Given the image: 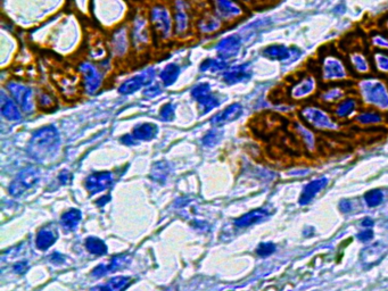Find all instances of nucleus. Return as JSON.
Segmentation results:
<instances>
[{
	"label": "nucleus",
	"instance_id": "f257e3e1",
	"mask_svg": "<svg viewBox=\"0 0 388 291\" xmlns=\"http://www.w3.org/2000/svg\"><path fill=\"white\" fill-rule=\"evenodd\" d=\"M59 141L58 131L54 126H45L33 135L28 146V154L37 162H45L56 154Z\"/></svg>",
	"mask_w": 388,
	"mask_h": 291
},
{
	"label": "nucleus",
	"instance_id": "f03ea898",
	"mask_svg": "<svg viewBox=\"0 0 388 291\" xmlns=\"http://www.w3.org/2000/svg\"><path fill=\"white\" fill-rule=\"evenodd\" d=\"M40 172L37 167H26L20 172L16 179L11 182L9 187V194L14 197H18L24 193L25 190L32 188L37 182L39 181Z\"/></svg>",
	"mask_w": 388,
	"mask_h": 291
},
{
	"label": "nucleus",
	"instance_id": "7ed1b4c3",
	"mask_svg": "<svg viewBox=\"0 0 388 291\" xmlns=\"http://www.w3.org/2000/svg\"><path fill=\"white\" fill-rule=\"evenodd\" d=\"M8 88L10 95L13 96V98L16 101V104L21 107L23 112L25 113H32L33 112V98H32V91L29 89L28 87L23 86L20 83H8Z\"/></svg>",
	"mask_w": 388,
	"mask_h": 291
},
{
	"label": "nucleus",
	"instance_id": "20e7f679",
	"mask_svg": "<svg viewBox=\"0 0 388 291\" xmlns=\"http://www.w3.org/2000/svg\"><path fill=\"white\" fill-rule=\"evenodd\" d=\"M193 97L199 102L201 114H206L219 106V100L211 94V87L207 83H200L192 91Z\"/></svg>",
	"mask_w": 388,
	"mask_h": 291
},
{
	"label": "nucleus",
	"instance_id": "39448f33",
	"mask_svg": "<svg viewBox=\"0 0 388 291\" xmlns=\"http://www.w3.org/2000/svg\"><path fill=\"white\" fill-rule=\"evenodd\" d=\"M154 75H155V71L153 68H149V70L144 72L143 74L133 76V78L129 79L128 81H125L122 86L119 88V93L122 95L133 94L135 91L142 89L144 86L149 84L151 81H153Z\"/></svg>",
	"mask_w": 388,
	"mask_h": 291
},
{
	"label": "nucleus",
	"instance_id": "423d86ee",
	"mask_svg": "<svg viewBox=\"0 0 388 291\" xmlns=\"http://www.w3.org/2000/svg\"><path fill=\"white\" fill-rule=\"evenodd\" d=\"M150 20L151 23H153L154 28L156 29V31L161 33L163 38L169 37L171 32V18L164 7H155V8L151 10Z\"/></svg>",
	"mask_w": 388,
	"mask_h": 291
},
{
	"label": "nucleus",
	"instance_id": "0eeeda50",
	"mask_svg": "<svg viewBox=\"0 0 388 291\" xmlns=\"http://www.w3.org/2000/svg\"><path fill=\"white\" fill-rule=\"evenodd\" d=\"M112 185V175L109 172H96L89 175L86 179L85 186L86 189L89 191L91 194L99 193Z\"/></svg>",
	"mask_w": 388,
	"mask_h": 291
},
{
	"label": "nucleus",
	"instance_id": "6e6552de",
	"mask_svg": "<svg viewBox=\"0 0 388 291\" xmlns=\"http://www.w3.org/2000/svg\"><path fill=\"white\" fill-rule=\"evenodd\" d=\"M85 79L86 90L89 94H94L101 83V74L97 71V68L89 63H83L80 66Z\"/></svg>",
	"mask_w": 388,
	"mask_h": 291
},
{
	"label": "nucleus",
	"instance_id": "1a4fd4ad",
	"mask_svg": "<svg viewBox=\"0 0 388 291\" xmlns=\"http://www.w3.org/2000/svg\"><path fill=\"white\" fill-rule=\"evenodd\" d=\"M386 251V246H383L382 243H375L361 252V260H362V263L366 266L375 265V264L379 263L383 259Z\"/></svg>",
	"mask_w": 388,
	"mask_h": 291
},
{
	"label": "nucleus",
	"instance_id": "9d476101",
	"mask_svg": "<svg viewBox=\"0 0 388 291\" xmlns=\"http://www.w3.org/2000/svg\"><path fill=\"white\" fill-rule=\"evenodd\" d=\"M129 260H130V257H129L128 255L114 256L111 260V263H109L108 265L97 266L96 269L93 271V274L95 275V277H101V275L106 274L107 272L117 271V270L122 269V267L127 265V264L129 263Z\"/></svg>",
	"mask_w": 388,
	"mask_h": 291
},
{
	"label": "nucleus",
	"instance_id": "9b49d317",
	"mask_svg": "<svg viewBox=\"0 0 388 291\" xmlns=\"http://www.w3.org/2000/svg\"><path fill=\"white\" fill-rule=\"evenodd\" d=\"M242 113V107L239 106L238 104H235V105H231L228 107L223 110V112L219 113L218 115H215V116L212 117L211 120V123L212 125H215V126H220L222 124H226L228 122H231L237 118L239 115Z\"/></svg>",
	"mask_w": 388,
	"mask_h": 291
},
{
	"label": "nucleus",
	"instance_id": "f8f14e48",
	"mask_svg": "<svg viewBox=\"0 0 388 291\" xmlns=\"http://www.w3.org/2000/svg\"><path fill=\"white\" fill-rule=\"evenodd\" d=\"M326 185H327L326 179H320V180H317V181L309 183V185L305 187V189H304L302 194H300L299 204L300 205L309 204V202L312 201V199L320 193V190L326 187Z\"/></svg>",
	"mask_w": 388,
	"mask_h": 291
},
{
	"label": "nucleus",
	"instance_id": "ddd939ff",
	"mask_svg": "<svg viewBox=\"0 0 388 291\" xmlns=\"http://www.w3.org/2000/svg\"><path fill=\"white\" fill-rule=\"evenodd\" d=\"M0 102H1V114L3 117L10 121H17L21 118V113L18 107L14 104L9 97H7L3 91L0 94Z\"/></svg>",
	"mask_w": 388,
	"mask_h": 291
},
{
	"label": "nucleus",
	"instance_id": "4468645a",
	"mask_svg": "<svg viewBox=\"0 0 388 291\" xmlns=\"http://www.w3.org/2000/svg\"><path fill=\"white\" fill-rule=\"evenodd\" d=\"M239 48V39L237 37H229L223 39L218 45V52L222 58H230L235 56Z\"/></svg>",
	"mask_w": 388,
	"mask_h": 291
},
{
	"label": "nucleus",
	"instance_id": "2eb2a0df",
	"mask_svg": "<svg viewBox=\"0 0 388 291\" xmlns=\"http://www.w3.org/2000/svg\"><path fill=\"white\" fill-rule=\"evenodd\" d=\"M268 216H269L268 210L255 209V210H252V212L248 213V214H246V215L242 216L241 218H238V220H236L235 224L239 228L249 227V225L255 224V223H257V222L264 220V218L268 217Z\"/></svg>",
	"mask_w": 388,
	"mask_h": 291
},
{
	"label": "nucleus",
	"instance_id": "dca6fc26",
	"mask_svg": "<svg viewBox=\"0 0 388 291\" xmlns=\"http://www.w3.org/2000/svg\"><path fill=\"white\" fill-rule=\"evenodd\" d=\"M131 279L125 277H116L109 280L106 285L95 287L90 291H123L130 285Z\"/></svg>",
	"mask_w": 388,
	"mask_h": 291
},
{
	"label": "nucleus",
	"instance_id": "f3484780",
	"mask_svg": "<svg viewBox=\"0 0 388 291\" xmlns=\"http://www.w3.org/2000/svg\"><path fill=\"white\" fill-rule=\"evenodd\" d=\"M157 135V126L151 123H144L133 130V137L138 140H151Z\"/></svg>",
	"mask_w": 388,
	"mask_h": 291
},
{
	"label": "nucleus",
	"instance_id": "a211bd4d",
	"mask_svg": "<svg viewBox=\"0 0 388 291\" xmlns=\"http://www.w3.org/2000/svg\"><path fill=\"white\" fill-rule=\"evenodd\" d=\"M56 239H57L56 233L54 231H51V230L49 229L40 230L37 236V241H36L37 247L41 250L48 249V248L55 242Z\"/></svg>",
	"mask_w": 388,
	"mask_h": 291
},
{
	"label": "nucleus",
	"instance_id": "6ab92c4d",
	"mask_svg": "<svg viewBox=\"0 0 388 291\" xmlns=\"http://www.w3.org/2000/svg\"><path fill=\"white\" fill-rule=\"evenodd\" d=\"M220 16L231 17L239 13L238 7L231 0H214Z\"/></svg>",
	"mask_w": 388,
	"mask_h": 291
},
{
	"label": "nucleus",
	"instance_id": "aec40b11",
	"mask_svg": "<svg viewBox=\"0 0 388 291\" xmlns=\"http://www.w3.org/2000/svg\"><path fill=\"white\" fill-rule=\"evenodd\" d=\"M177 13H176V23H177V28L176 31L178 33H182L187 30L188 26V16L186 14L184 2L181 0H178L177 1Z\"/></svg>",
	"mask_w": 388,
	"mask_h": 291
},
{
	"label": "nucleus",
	"instance_id": "412c9836",
	"mask_svg": "<svg viewBox=\"0 0 388 291\" xmlns=\"http://www.w3.org/2000/svg\"><path fill=\"white\" fill-rule=\"evenodd\" d=\"M179 74H180V67L176 64H170L161 73V79L164 86H171L177 81Z\"/></svg>",
	"mask_w": 388,
	"mask_h": 291
},
{
	"label": "nucleus",
	"instance_id": "4be33fe9",
	"mask_svg": "<svg viewBox=\"0 0 388 291\" xmlns=\"http://www.w3.org/2000/svg\"><path fill=\"white\" fill-rule=\"evenodd\" d=\"M128 48V39H127V32L124 29H121L114 34L113 38V49L117 55H122L125 52Z\"/></svg>",
	"mask_w": 388,
	"mask_h": 291
},
{
	"label": "nucleus",
	"instance_id": "5701e85b",
	"mask_svg": "<svg viewBox=\"0 0 388 291\" xmlns=\"http://www.w3.org/2000/svg\"><path fill=\"white\" fill-rule=\"evenodd\" d=\"M86 248L94 255H104L107 251V246L105 242L96 237H90L86 240Z\"/></svg>",
	"mask_w": 388,
	"mask_h": 291
},
{
	"label": "nucleus",
	"instance_id": "b1692460",
	"mask_svg": "<svg viewBox=\"0 0 388 291\" xmlns=\"http://www.w3.org/2000/svg\"><path fill=\"white\" fill-rule=\"evenodd\" d=\"M170 173V166L169 164L165 162H158L156 163L155 165L151 168V174L150 177L153 180L157 182H164L167 175Z\"/></svg>",
	"mask_w": 388,
	"mask_h": 291
},
{
	"label": "nucleus",
	"instance_id": "393cba45",
	"mask_svg": "<svg viewBox=\"0 0 388 291\" xmlns=\"http://www.w3.org/2000/svg\"><path fill=\"white\" fill-rule=\"evenodd\" d=\"M82 214L79 209H71L62 216V224L64 228L68 230H73L79 224L81 220Z\"/></svg>",
	"mask_w": 388,
	"mask_h": 291
},
{
	"label": "nucleus",
	"instance_id": "a878e982",
	"mask_svg": "<svg viewBox=\"0 0 388 291\" xmlns=\"http://www.w3.org/2000/svg\"><path fill=\"white\" fill-rule=\"evenodd\" d=\"M133 40L135 44H142L147 41V29L146 22L144 20H137L133 28Z\"/></svg>",
	"mask_w": 388,
	"mask_h": 291
},
{
	"label": "nucleus",
	"instance_id": "bb28decb",
	"mask_svg": "<svg viewBox=\"0 0 388 291\" xmlns=\"http://www.w3.org/2000/svg\"><path fill=\"white\" fill-rule=\"evenodd\" d=\"M227 65L224 62L216 59H206L200 64V71L201 72H210V73H216L224 70Z\"/></svg>",
	"mask_w": 388,
	"mask_h": 291
},
{
	"label": "nucleus",
	"instance_id": "cd10ccee",
	"mask_svg": "<svg viewBox=\"0 0 388 291\" xmlns=\"http://www.w3.org/2000/svg\"><path fill=\"white\" fill-rule=\"evenodd\" d=\"M364 199L369 207H376L383 202L384 194L380 190H371L364 194Z\"/></svg>",
	"mask_w": 388,
	"mask_h": 291
},
{
	"label": "nucleus",
	"instance_id": "c85d7f7f",
	"mask_svg": "<svg viewBox=\"0 0 388 291\" xmlns=\"http://www.w3.org/2000/svg\"><path fill=\"white\" fill-rule=\"evenodd\" d=\"M245 78V71L242 70V67H238L236 70H233L224 74L223 79L227 83H236L241 81L242 79Z\"/></svg>",
	"mask_w": 388,
	"mask_h": 291
},
{
	"label": "nucleus",
	"instance_id": "c756f323",
	"mask_svg": "<svg viewBox=\"0 0 388 291\" xmlns=\"http://www.w3.org/2000/svg\"><path fill=\"white\" fill-rule=\"evenodd\" d=\"M220 26V22L215 17H208L199 23V29L203 32H213Z\"/></svg>",
	"mask_w": 388,
	"mask_h": 291
},
{
	"label": "nucleus",
	"instance_id": "7c9ffc66",
	"mask_svg": "<svg viewBox=\"0 0 388 291\" xmlns=\"http://www.w3.org/2000/svg\"><path fill=\"white\" fill-rule=\"evenodd\" d=\"M220 136H221V133L213 130V131L207 133V135L204 137L203 145L207 146V147H213V146H215L220 141Z\"/></svg>",
	"mask_w": 388,
	"mask_h": 291
},
{
	"label": "nucleus",
	"instance_id": "2f4dec72",
	"mask_svg": "<svg viewBox=\"0 0 388 291\" xmlns=\"http://www.w3.org/2000/svg\"><path fill=\"white\" fill-rule=\"evenodd\" d=\"M276 250V246L271 242H266V243H261L260 246L257 247L256 252L258 256H261V257H265V256H269L271 255L272 252H275Z\"/></svg>",
	"mask_w": 388,
	"mask_h": 291
},
{
	"label": "nucleus",
	"instance_id": "473e14b6",
	"mask_svg": "<svg viewBox=\"0 0 388 291\" xmlns=\"http://www.w3.org/2000/svg\"><path fill=\"white\" fill-rule=\"evenodd\" d=\"M159 116L163 121H172L174 117V106L172 104H166L162 107Z\"/></svg>",
	"mask_w": 388,
	"mask_h": 291
},
{
	"label": "nucleus",
	"instance_id": "72a5a7b5",
	"mask_svg": "<svg viewBox=\"0 0 388 291\" xmlns=\"http://www.w3.org/2000/svg\"><path fill=\"white\" fill-rule=\"evenodd\" d=\"M357 238L362 241V242H366V241H369L374 238V232H372L371 229H366L363 230L362 232L359 233V237H357Z\"/></svg>",
	"mask_w": 388,
	"mask_h": 291
},
{
	"label": "nucleus",
	"instance_id": "f704fd0d",
	"mask_svg": "<svg viewBox=\"0 0 388 291\" xmlns=\"http://www.w3.org/2000/svg\"><path fill=\"white\" fill-rule=\"evenodd\" d=\"M161 93H162V91H161V89H159L158 86H153V87H149V88H148V89L145 90L144 95L146 96V97H148V98H154V97H156V96H158Z\"/></svg>",
	"mask_w": 388,
	"mask_h": 291
},
{
	"label": "nucleus",
	"instance_id": "c9c22d12",
	"mask_svg": "<svg viewBox=\"0 0 388 291\" xmlns=\"http://www.w3.org/2000/svg\"><path fill=\"white\" fill-rule=\"evenodd\" d=\"M29 269V265L26 262H20L17 264H15L14 265V271L16 272V273H20V274H24L26 271Z\"/></svg>",
	"mask_w": 388,
	"mask_h": 291
},
{
	"label": "nucleus",
	"instance_id": "e433bc0d",
	"mask_svg": "<svg viewBox=\"0 0 388 291\" xmlns=\"http://www.w3.org/2000/svg\"><path fill=\"white\" fill-rule=\"evenodd\" d=\"M340 208L343 213H348L352 209V204L348 200H341L340 204Z\"/></svg>",
	"mask_w": 388,
	"mask_h": 291
},
{
	"label": "nucleus",
	"instance_id": "4c0bfd02",
	"mask_svg": "<svg viewBox=\"0 0 388 291\" xmlns=\"http://www.w3.org/2000/svg\"><path fill=\"white\" fill-rule=\"evenodd\" d=\"M58 179H59V181L63 183V185L64 183H68L71 180V174L68 173L67 171H63V172H60Z\"/></svg>",
	"mask_w": 388,
	"mask_h": 291
},
{
	"label": "nucleus",
	"instance_id": "58836bf2",
	"mask_svg": "<svg viewBox=\"0 0 388 291\" xmlns=\"http://www.w3.org/2000/svg\"><path fill=\"white\" fill-rule=\"evenodd\" d=\"M136 138L133 137V136H124L122 139H121V141H122V143L124 144V145H128V146H131V145H135L136 144Z\"/></svg>",
	"mask_w": 388,
	"mask_h": 291
},
{
	"label": "nucleus",
	"instance_id": "ea45409f",
	"mask_svg": "<svg viewBox=\"0 0 388 291\" xmlns=\"http://www.w3.org/2000/svg\"><path fill=\"white\" fill-rule=\"evenodd\" d=\"M50 260H51V262H55V263H60V262H63V260H64V257L60 254H57V252H56V254L51 255Z\"/></svg>",
	"mask_w": 388,
	"mask_h": 291
},
{
	"label": "nucleus",
	"instance_id": "a19ab883",
	"mask_svg": "<svg viewBox=\"0 0 388 291\" xmlns=\"http://www.w3.org/2000/svg\"><path fill=\"white\" fill-rule=\"evenodd\" d=\"M111 200V197L109 196H105V197H101L100 199H98V201L96 202V204L98 205V206H104L105 204H107V202Z\"/></svg>",
	"mask_w": 388,
	"mask_h": 291
},
{
	"label": "nucleus",
	"instance_id": "79ce46f5",
	"mask_svg": "<svg viewBox=\"0 0 388 291\" xmlns=\"http://www.w3.org/2000/svg\"><path fill=\"white\" fill-rule=\"evenodd\" d=\"M362 225L364 228H367V229H370L372 225H374V221L371 220V218H366V220H364L363 222H362Z\"/></svg>",
	"mask_w": 388,
	"mask_h": 291
}]
</instances>
